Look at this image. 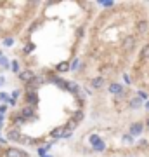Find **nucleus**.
Listing matches in <instances>:
<instances>
[{
    "label": "nucleus",
    "mask_w": 149,
    "mask_h": 157,
    "mask_svg": "<svg viewBox=\"0 0 149 157\" xmlns=\"http://www.w3.org/2000/svg\"><path fill=\"white\" fill-rule=\"evenodd\" d=\"M102 6H106V7H111V6H113V2H102Z\"/></svg>",
    "instance_id": "nucleus-24"
},
{
    "label": "nucleus",
    "mask_w": 149,
    "mask_h": 157,
    "mask_svg": "<svg viewBox=\"0 0 149 157\" xmlns=\"http://www.w3.org/2000/svg\"><path fill=\"white\" fill-rule=\"evenodd\" d=\"M142 133V124L140 122H135L130 126V135H140Z\"/></svg>",
    "instance_id": "nucleus-6"
},
{
    "label": "nucleus",
    "mask_w": 149,
    "mask_h": 157,
    "mask_svg": "<svg viewBox=\"0 0 149 157\" xmlns=\"http://www.w3.org/2000/svg\"><path fill=\"white\" fill-rule=\"evenodd\" d=\"M109 93H113V94H122L123 93V87L120 84H111L109 86Z\"/></svg>",
    "instance_id": "nucleus-7"
},
{
    "label": "nucleus",
    "mask_w": 149,
    "mask_h": 157,
    "mask_svg": "<svg viewBox=\"0 0 149 157\" xmlns=\"http://www.w3.org/2000/svg\"><path fill=\"white\" fill-rule=\"evenodd\" d=\"M90 141H92V145H94V148L97 152H102L106 148V145H104V141H101L99 138H97V136H92V138H90Z\"/></svg>",
    "instance_id": "nucleus-1"
},
{
    "label": "nucleus",
    "mask_w": 149,
    "mask_h": 157,
    "mask_svg": "<svg viewBox=\"0 0 149 157\" xmlns=\"http://www.w3.org/2000/svg\"><path fill=\"white\" fill-rule=\"evenodd\" d=\"M31 115H33V110H31V108L28 107V108H24V110H23V117H31Z\"/></svg>",
    "instance_id": "nucleus-14"
},
{
    "label": "nucleus",
    "mask_w": 149,
    "mask_h": 157,
    "mask_svg": "<svg viewBox=\"0 0 149 157\" xmlns=\"http://www.w3.org/2000/svg\"><path fill=\"white\" fill-rule=\"evenodd\" d=\"M62 133H64V129L57 128V129H54V131H52V136H54V138H62Z\"/></svg>",
    "instance_id": "nucleus-12"
},
{
    "label": "nucleus",
    "mask_w": 149,
    "mask_h": 157,
    "mask_svg": "<svg viewBox=\"0 0 149 157\" xmlns=\"http://www.w3.org/2000/svg\"><path fill=\"white\" fill-rule=\"evenodd\" d=\"M37 101H38V98H37V94H35V93L28 94V103H30V105H35Z\"/></svg>",
    "instance_id": "nucleus-13"
},
{
    "label": "nucleus",
    "mask_w": 149,
    "mask_h": 157,
    "mask_svg": "<svg viewBox=\"0 0 149 157\" xmlns=\"http://www.w3.org/2000/svg\"><path fill=\"white\" fill-rule=\"evenodd\" d=\"M139 98H142V100H146V98H147V94H146V93H142V91H140V93H139Z\"/></svg>",
    "instance_id": "nucleus-21"
},
{
    "label": "nucleus",
    "mask_w": 149,
    "mask_h": 157,
    "mask_svg": "<svg viewBox=\"0 0 149 157\" xmlns=\"http://www.w3.org/2000/svg\"><path fill=\"white\" fill-rule=\"evenodd\" d=\"M137 30H139V33H144V32L147 30V23H146V21H140V23L137 25Z\"/></svg>",
    "instance_id": "nucleus-10"
},
{
    "label": "nucleus",
    "mask_w": 149,
    "mask_h": 157,
    "mask_svg": "<svg viewBox=\"0 0 149 157\" xmlns=\"http://www.w3.org/2000/svg\"><path fill=\"white\" fill-rule=\"evenodd\" d=\"M82 117H83V113H82V112H76V115H75V119H76V121H80Z\"/></svg>",
    "instance_id": "nucleus-20"
},
{
    "label": "nucleus",
    "mask_w": 149,
    "mask_h": 157,
    "mask_svg": "<svg viewBox=\"0 0 149 157\" xmlns=\"http://www.w3.org/2000/svg\"><path fill=\"white\" fill-rule=\"evenodd\" d=\"M133 45H135V39L133 37H127V39L123 40V51H132L133 49Z\"/></svg>",
    "instance_id": "nucleus-3"
},
{
    "label": "nucleus",
    "mask_w": 149,
    "mask_h": 157,
    "mask_svg": "<svg viewBox=\"0 0 149 157\" xmlns=\"http://www.w3.org/2000/svg\"><path fill=\"white\" fill-rule=\"evenodd\" d=\"M7 157H28L26 154L23 150H19V148H9V150L5 152Z\"/></svg>",
    "instance_id": "nucleus-2"
},
{
    "label": "nucleus",
    "mask_w": 149,
    "mask_h": 157,
    "mask_svg": "<svg viewBox=\"0 0 149 157\" xmlns=\"http://www.w3.org/2000/svg\"><path fill=\"white\" fill-rule=\"evenodd\" d=\"M0 98H2V100H9V94H5V93H2V94H0Z\"/></svg>",
    "instance_id": "nucleus-23"
},
{
    "label": "nucleus",
    "mask_w": 149,
    "mask_h": 157,
    "mask_svg": "<svg viewBox=\"0 0 149 157\" xmlns=\"http://www.w3.org/2000/svg\"><path fill=\"white\" fill-rule=\"evenodd\" d=\"M142 58H149V44H147V45H144V49H142Z\"/></svg>",
    "instance_id": "nucleus-15"
},
{
    "label": "nucleus",
    "mask_w": 149,
    "mask_h": 157,
    "mask_svg": "<svg viewBox=\"0 0 149 157\" xmlns=\"http://www.w3.org/2000/svg\"><path fill=\"white\" fill-rule=\"evenodd\" d=\"M4 44H5V45H12V44H14V40H12V39H5V40H4Z\"/></svg>",
    "instance_id": "nucleus-18"
},
{
    "label": "nucleus",
    "mask_w": 149,
    "mask_h": 157,
    "mask_svg": "<svg viewBox=\"0 0 149 157\" xmlns=\"http://www.w3.org/2000/svg\"><path fill=\"white\" fill-rule=\"evenodd\" d=\"M19 78L24 80V82H33L35 75H33V72H21V73H19Z\"/></svg>",
    "instance_id": "nucleus-4"
},
{
    "label": "nucleus",
    "mask_w": 149,
    "mask_h": 157,
    "mask_svg": "<svg viewBox=\"0 0 149 157\" xmlns=\"http://www.w3.org/2000/svg\"><path fill=\"white\" fill-rule=\"evenodd\" d=\"M147 126H149V119H147Z\"/></svg>",
    "instance_id": "nucleus-26"
},
{
    "label": "nucleus",
    "mask_w": 149,
    "mask_h": 157,
    "mask_svg": "<svg viewBox=\"0 0 149 157\" xmlns=\"http://www.w3.org/2000/svg\"><path fill=\"white\" fill-rule=\"evenodd\" d=\"M57 70H59V72H66V70H71V68H69L68 61H62V63H59V65H57Z\"/></svg>",
    "instance_id": "nucleus-9"
},
{
    "label": "nucleus",
    "mask_w": 149,
    "mask_h": 157,
    "mask_svg": "<svg viewBox=\"0 0 149 157\" xmlns=\"http://www.w3.org/2000/svg\"><path fill=\"white\" fill-rule=\"evenodd\" d=\"M102 82H104V80H102L101 77L94 78V80H92V87H95V89H99L101 86H102Z\"/></svg>",
    "instance_id": "nucleus-11"
},
{
    "label": "nucleus",
    "mask_w": 149,
    "mask_h": 157,
    "mask_svg": "<svg viewBox=\"0 0 149 157\" xmlns=\"http://www.w3.org/2000/svg\"><path fill=\"white\" fill-rule=\"evenodd\" d=\"M66 89H69L71 93H78V86L75 84V82H71V80H68L66 82Z\"/></svg>",
    "instance_id": "nucleus-8"
},
{
    "label": "nucleus",
    "mask_w": 149,
    "mask_h": 157,
    "mask_svg": "<svg viewBox=\"0 0 149 157\" xmlns=\"http://www.w3.org/2000/svg\"><path fill=\"white\" fill-rule=\"evenodd\" d=\"M78 65H80V61H78V59H75V61H73V65H71V70H76Z\"/></svg>",
    "instance_id": "nucleus-17"
},
{
    "label": "nucleus",
    "mask_w": 149,
    "mask_h": 157,
    "mask_svg": "<svg viewBox=\"0 0 149 157\" xmlns=\"http://www.w3.org/2000/svg\"><path fill=\"white\" fill-rule=\"evenodd\" d=\"M12 70H14V72H17V61H12Z\"/></svg>",
    "instance_id": "nucleus-22"
},
{
    "label": "nucleus",
    "mask_w": 149,
    "mask_h": 157,
    "mask_svg": "<svg viewBox=\"0 0 149 157\" xmlns=\"http://www.w3.org/2000/svg\"><path fill=\"white\" fill-rule=\"evenodd\" d=\"M7 138H9V140H19V138H21V133H19V129H11V131H9V133H7Z\"/></svg>",
    "instance_id": "nucleus-5"
},
{
    "label": "nucleus",
    "mask_w": 149,
    "mask_h": 157,
    "mask_svg": "<svg viewBox=\"0 0 149 157\" xmlns=\"http://www.w3.org/2000/svg\"><path fill=\"white\" fill-rule=\"evenodd\" d=\"M16 122H17V124H23V122H24V119L19 117V119H16Z\"/></svg>",
    "instance_id": "nucleus-25"
},
{
    "label": "nucleus",
    "mask_w": 149,
    "mask_h": 157,
    "mask_svg": "<svg viewBox=\"0 0 149 157\" xmlns=\"http://www.w3.org/2000/svg\"><path fill=\"white\" fill-rule=\"evenodd\" d=\"M0 65H4V67H7V59L4 56H0Z\"/></svg>",
    "instance_id": "nucleus-19"
},
{
    "label": "nucleus",
    "mask_w": 149,
    "mask_h": 157,
    "mask_svg": "<svg viewBox=\"0 0 149 157\" xmlns=\"http://www.w3.org/2000/svg\"><path fill=\"white\" fill-rule=\"evenodd\" d=\"M139 105H140V100H137V98H135V100H132V101H130V107H132V108H137Z\"/></svg>",
    "instance_id": "nucleus-16"
}]
</instances>
